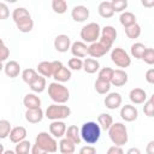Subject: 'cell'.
<instances>
[{
  "instance_id": "6da1fadb",
  "label": "cell",
  "mask_w": 154,
  "mask_h": 154,
  "mask_svg": "<svg viewBox=\"0 0 154 154\" xmlns=\"http://www.w3.org/2000/svg\"><path fill=\"white\" fill-rule=\"evenodd\" d=\"M79 134H81V138L85 143L94 144L99 141V138L101 136V129H100L99 124H96L95 122H87L82 125Z\"/></svg>"
},
{
  "instance_id": "7a4b0ae2",
  "label": "cell",
  "mask_w": 154,
  "mask_h": 154,
  "mask_svg": "<svg viewBox=\"0 0 154 154\" xmlns=\"http://www.w3.org/2000/svg\"><path fill=\"white\" fill-rule=\"evenodd\" d=\"M109 140L114 146H124L128 142V130L123 123H113L108 129Z\"/></svg>"
},
{
  "instance_id": "3957f363",
  "label": "cell",
  "mask_w": 154,
  "mask_h": 154,
  "mask_svg": "<svg viewBox=\"0 0 154 154\" xmlns=\"http://www.w3.org/2000/svg\"><path fill=\"white\" fill-rule=\"evenodd\" d=\"M48 95L55 103L59 105H64L70 99L69 89L58 82H53L48 85Z\"/></svg>"
},
{
  "instance_id": "277c9868",
  "label": "cell",
  "mask_w": 154,
  "mask_h": 154,
  "mask_svg": "<svg viewBox=\"0 0 154 154\" xmlns=\"http://www.w3.org/2000/svg\"><path fill=\"white\" fill-rule=\"evenodd\" d=\"M46 117L51 120H60L70 117L71 109L69 106L65 105H59V103H53L47 107L46 109Z\"/></svg>"
},
{
  "instance_id": "5b68a950",
  "label": "cell",
  "mask_w": 154,
  "mask_h": 154,
  "mask_svg": "<svg viewBox=\"0 0 154 154\" xmlns=\"http://www.w3.org/2000/svg\"><path fill=\"white\" fill-rule=\"evenodd\" d=\"M35 143L38 147H41L43 150H46L47 153H55L58 149V143H57L55 138L45 131L38 132V135L35 138Z\"/></svg>"
},
{
  "instance_id": "8992f818",
  "label": "cell",
  "mask_w": 154,
  "mask_h": 154,
  "mask_svg": "<svg viewBox=\"0 0 154 154\" xmlns=\"http://www.w3.org/2000/svg\"><path fill=\"white\" fill-rule=\"evenodd\" d=\"M100 32H101L100 25L95 22H91V23H88L87 25H84L81 29V38L84 42L94 43L100 37Z\"/></svg>"
},
{
  "instance_id": "52a82bcc",
  "label": "cell",
  "mask_w": 154,
  "mask_h": 154,
  "mask_svg": "<svg viewBox=\"0 0 154 154\" xmlns=\"http://www.w3.org/2000/svg\"><path fill=\"white\" fill-rule=\"evenodd\" d=\"M111 60L118 66V67H122V69H125V67H129L130 64H131V58L129 57V54L120 47H116L112 49L111 52Z\"/></svg>"
},
{
  "instance_id": "ba28073f",
  "label": "cell",
  "mask_w": 154,
  "mask_h": 154,
  "mask_svg": "<svg viewBox=\"0 0 154 154\" xmlns=\"http://www.w3.org/2000/svg\"><path fill=\"white\" fill-rule=\"evenodd\" d=\"M71 47V38L65 35V34H61V35H58L55 38H54V48L60 52V53H65L70 49Z\"/></svg>"
},
{
  "instance_id": "9c48e42d",
  "label": "cell",
  "mask_w": 154,
  "mask_h": 154,
  "mask_svg": "<svg viewBox=\"0 0 154 154\" xmlns=\"http://www.w3.org/2000/svg\"><path fill=\"white\" fill-rule=\"evenodd\" d=\"M109 52V48H107L106 46H103L100 41H96L94 43H90V46L88 47V54L90 57L94 58H101L103 57L106 53Z\"/></svg>"
},
{
  "instance_id": "30bf717a",
  "label": "cell",
  "mask_w": 154,
  "mask_h": 154,
  "mask_svg": "<svg viewBox=\"0 0 154 154\" xmlns=\"http://www.w3.org/2000/svg\"><path fill=\"white\" fill-rule=\"evenodd\" d=\"M71 17L75 22L82 23V22H84L89 18V10H88V7H85L83 5H77L72 8Z\"/></svg>"
},
{
  "instance_id": "8fae6325",
  "label": "cell",
  "mask_w": 154,
  "mask_h": 154,
  "mask_svg": "<svg viewBox=\"0 0 154 154\" xmlns=\"http://www.w3.org/2000/svg\"><path fill=\"white\" fill-rule=\"evenodd\" d=\"M66 132V124L61 120H53L49 124V134L54 138H61Z\"/></svg>"
},
{
  "instance_id": "7c38bea8",
  "label": "cell",
  "mask_w": 154,
  "mask_h": 154,
  "mask_svg": "<svg viewBox=\"0 0 154 154\" xmlns=\"http://www.w3.org/2000/svg\"><path fill=\"white\" fill-rule=\"evenodd\" d=\"M120 117L125 122H134L138 117V111L132 105H125L120 109Z\"/></svg>"
},
{
  "instance_id": "4fadbf2b",
  "label": "cell",
  "mask_w": 154,
  "mask_h": 154,
  "mask_svg": "<svg viewBox=\"0 0 154 154\" xmlns=\"http://www.w3.org/2000/svg\"><path fill=\"white\" fill-rule=\"evenodd\" d=\"M129 99H130V101L132 103L141 105V103H144L146 102V100H147V93L142 88H134V89H131V91L129 94Z\"/></svg>"
},
{
  "instance_id": "5bb4252c",
  "label": "cell",
  "mask_w": 154,
  "mask_h": 154,
  "mask_svg": "<svg viewBox=\"0 0 154 154\" xmlns=\"http://www.w3.org/2000/svg\"><path fill=\"white\" fill-rule=\"evenodd\" d=\"M122 95L119 93H109L105 97V106L108 109H117L122 105Z\"/></svg>"
},
{
  "instance_id": "9a60e30c",
  "label": "cell",
  "mask_w": 154,
  "mask_h": 154,
  "mask_svg": "<svg viewBox=\"0 0 154 154\" xmlns=\"http://www.w3.org/2000/svg\"><path fill=\"white\" fill-rule=\"evenodd\" d=\"M71 53L75 55V58H84L88 54V46L83 41H76L71 43Z\"/></svg>"
},
{
  "instance_id": "2e32d148",
  "label": "cell",
  "mask_w": 154,
  "mask_h": 154,
  "mask_svg": "<svg viewBox=\"0 0 154 154\" xmlns=\"http://www.w3.org/2000/svg\"><path fill=\"white\" fill-rule=\"evenodd\" d=\"M10 140L12 143H19L26 137V129L24 126H14L10 131Z\"/></svg>"
},
{
  "instance_id": "e0dca14e",
  "label": "cell",
  "mask_w": 154,
  "mask_h": 154,
  "mask_svg": "<svg viewBox=\"0 0 154 154\" xmlns=\"http://www.w3.org/2000/svg\"><path fill=\"white\" fill-rule=\"evenodd\" d=\"M128 82V73L122 70V69H118V70H114L113 71V77L111 79V84L114 85V87H123L124 84H126Z\"/></svg>"
},
{
  "instance_id": "ac0fdd59",
  "label": "cell",
  "mask_w": 154,
  "mask_h": 154,
  "mask_svg": "<svg viewBox=\"0 0 154 154\" xmlns=\"http://www.w3.org/2000/svg\"><path fill=\"white\" fill-rule=\"evenodd\" d=\"M4 71H5V75L7 77L16 78V77H18V75L20 72V65L16 60H10L4 66Z\"/></svg>"
},
{
  "instance_id": "d6986e66",
  "label": "cell",
  "mask_w": 154,
  "mask_h": 154,
  "mask_svg": "<svg viewBox=\"0 0 154 154\" xmlns=\"http://www.w3.org/2000/svg\"><path fill=\"white\" fill-rule=\"evenodd\" d=\"M23 103L26 107V109H34V108H40L41 107V99L36 94H26L23 99Z\"/></svg>"
},
{
  "instance_id": "ffe728a7",
  "label": "cell",
  "mask_w": 154,
  "mask_h": 154,
  "mask_svg": "<svg viewBox=\"0 0 154 154\" xmlns=\"http://www.w3.org/2000/svg\"><path fill=\"white\" fill-rule=\"evenodd\" d=\"M25 119L31 123V124H36L40 123L43 119V111L42 108H34V109H26L25 112Z\"/></svg>"
},
{
  "instance_id": "44dd1931",
  "label": "cell",
  "mask_w": 154,
  "mask_h": 154,
  "mask_svg": "<svg viewBox=\"0 0 154 154\" xmlns=\"http://www.w3.org/2000/svg\"><path fill=\"white\" fill-rule=\"evenodd\" d=\"M53 78H54L58 83L67 82V81H70V78H71V71H70L67 67H65V66L63 65V66H60V67L55 71V73L53 75Z\"/></svg>"
},
{
  "instance_id": "7402d4cb",
  "label": "cell",
  "mask_w": 154,
  "mask_h": 154,
  "mask_svg": "<svg viewBox=\"0 0 154 154\" xmlns=\"http://www.w3.org/2000/svg\"><path fill=\"white\" fill-rule=\"evenodd\" d=\"M65 136L66 138H69L70 141H72L75 144H79L82 142V138H81V134H79V129L77 128V125H71L66 129V132H65Z\"/></svg>"
},
{
  "instance_id": "603a6c76",
  "label": "cell",
  "mask_w": 154,
  "mask_h": 154,
  "mask_svg": "<svg viewBox=\"0 0 154 154\" xmlns=\"http://www.w3.org/2000/svg\"><path fill=\"white\" fill-rule=\"evenodd\" d=\"M76 149V144L69 138H61L59 142V150L61 154H73Z\"/></svg>"
},
{
  "instance_id": "cb8c5ba5",
  "label": "cell",
  "mask_w": 154,
  "mask_h": 154,
  "mask_svg": "<svg viewBox=\"0 0 154 154\" xmlns=\"http://www.w3.org/2000/svg\"><path fill=\"white\" fill-rule=\"evenodd\" d=\"M97 12L102 17V18H111L114 12L112 10V6H111V1H102L99 4V7H97Z\"/></svg>"
},
{
  "instance_id": "d4e9b609",
  "label": "cell",
  "mask_w": 154,
  "mask_h": 154,
  "mask_svg": "<svg viewBox=\"0 0 154 154\" xmlns=\"http://www.w3.org/2000/svg\"><path fill=\"white\" fill-rule=\"evenodd\" d=\"M87 73H95L96 71H99L100 69V64L96 59L93 58H87L85 60H83V67H82Z\"/></svg>"
},
{
  "instance_id": "484cf974",
  "label": "cell",
  "mask_w": 154,
  "mask_h": 154,
  "mask_svg": "<svg viewBox=\"0 0 154 154\" xmlns=\"http://www.w3.org/2000/svg\"><path fill=\"white\" fill-rule=\"evenodd\" d=\"M37 71L42 77H53V64L52 61H41L37 65Z\"/></svg>"
},
{
  "instance_id": "4316f807",
  "label": "cell",
  "mask_w": 154,
  "mask_h": 154,
  "mask_svg": "<svg viewBox=\"0 0 154 154\" xmlns=\"http://www.w3.org/2000/svg\"><path fill=\"white\" fill-rule=\"evenodd\" d=\"M101 37L102 38H105V40H107L108 42H111V43H113L114 41H116V38H117V30L112 26V25H106V26H103L102 29H101Z\"/></svg>"
},
{
  "instance_id": "83f0119b",
  "label": "cell",
  "mask_w": 154,
  "mask_h": 154,
  "mask_svg": "<svg viewBox=\"0 0 154 154\" xmlns=\"http://www.w3.org/2000/svg\"><path fill=\"white\" fill-rule=\"evenodd\" d=\"M16 25L20 32H30L34 28V20L31 19V16H30V17H26L19 22H17Z\"/></svg>"
},
{
  "instance_id": "f1b7e54d",
  "label": "cell",
  "mask_w": 154,
  "mask_h": 154,
  "mask_svg": "<svg viewBox=\"0 0 154 154\" xmlns=\"http://www.w3.org/2000/svg\"><path fill=\"white\" fill-rule=\"evenodd\" d=\"M119 22L124 28H128V26L136 23V16L132 12H129V11L122 12V14L119 17Z\"/></svg>"
},
{
  "instance_id": "f546056e",
  "label": "cell",
  "mask_w": 154,
  "mask_h": 154,
  "mask_svg": "<svg viewBox=\"0 0 154 154\" xmlns=\"http://www.w3.org/2000/svg\"><path fill=\"white\" fill-rule=\"evenodd\" d=\"M97 123H99V126L100 129L102 130H108L111 128V125L113 124V118L111 114L108 113H101L99 114L97 117Z\"/></svg>"
},
{
  "instance_id": "4dcf8cb0",
  "label": "cell",
  "mask_w": 154,
  "mask_h": 154,
  "mask_svg": "<svg viewBox=\"0 0 154 154\" xmlns=\"http://www.w3.org/2000/svg\"><path fill=\"white\" fill-rule=\"evenodd\" d=\"M46 78L42 77V76H38L31 84H30V89L34 91V93H42L45 89H46Z\"/></svg>"
},
{
  "instance_id": "1f68e13d",
  "label": "cell",
  "mask_w": 154,
  "mask_h": 154,
  "mask_svg": "<svg viewBox=\"0 0 154 154\" xmlns=\"http://www.w3.org/2000/svg\"><path fill=\"white\" fill-rule=\"evenodd\" d=\"M146 49H147V47H146L143 43L136 42V43H134V45L131 46L130 52H131V55H132L135 59H142L143 53H144Z\"/></svg>"
},
{
  "instance_id": "d6a6232c",
  "label": "cell",
  "mask_w": 154,
  "mask_h": 154,
  "mask_svg": "<svg viewBox=\"0 0 154 154\" xmlns=\"http://www.w3.org/2000/svg\"><path fill=\"white\" fill-rule=\"evenodd\" d=\"M38 77V73L36 72V70H34V69H25V70H23V72H22V79L26 83V84H31L36 78Z\"/></svg>"
},
{
  "instance_id": "836d02e7",
  "label": "cell",
  "mask_w": 154,
  "mask_h": 154,
  "mask_svg": "<svg viewBox=\"0 0 154 154\" xmlns=\"http://www.w3.org/2000/svg\"><path fill=\"white\" fill-rule=\"evenodd\" d=\"M26 17H30V13L25 7H17L12 12V19L14 23H17V22H19Z\"/></svg>"
},
{
  "instance_id": "e575fe53",
  "label": "cell",
  "mask_w": 154,
  "mask_h": 154,
  "mask_svg": "<svg viewBox=\"0 0 154 154\" xmlns=\"http://www.w3.org/2000/svg\"><path fill=\"white\" fill-rule=\"evenodd\" d=\"M52 8L55 13L63 14L67 10V2L65 0H53L52 1Z\"/></svg>"
},
{
  "instance_id": "d590c367",
  "label": "cell",
  "mask_w": 154,
  "mask_h": 154,
  "mask_svg": "<svg viewBox=\"0 0 154 154\" xmlns=\"http://www.w3.org/2000/svg\"><path fill=\"white\" fill-rule=\"evenodd\" d=\"M124 30H125V35L129 38H137L141 35V26L137 23H135V24L125 28Z\"/></svg>"
},
{
  "instance_id": "8d00e7d4",
  "label": "cell",
  "mask_w": 154,
  "mask_h": 154,
  "mask_svg": "<svg viewBox=\"0 0 154 154\" xmlns=\"http://www.w3.org/2000/svg\"><path fill=\"white\" fill-rule=\"evenodd\" d=\"M113 69H111V67H102L100 71H99V75H97V79H100V81H103V82H108V83H111V79H112V77H113Z\"/></svg>"
},
{
  "instance_id": "74e56055",
  "label": "cell",
  "mask_w": 154,
  "mask_h": 154,
  "mask_svg": "<svg viewBox=\"0 0 154 154\" xmlns=\"http://www.w3.org/2000/svg\"><path fill=\"white\" fill-rule=\"evenodd\" d=\"M30 149H31V143L29 141L24 140V141H22V142L16 144L14 153L16 154H29Z\"/></svg>"
},
{
  "instance_id": "f35d334b",
  "label": "cell",
  "mask_w": 154,
  "mask_h": 154,
  "mask_svg": "<svg viewBox=\"0 0 154 154\" xmlns=\"http://www.w3.org/2000/svg\"><path fill=\"white\" fill-rule=\"evenodd\" d=\"M109 89H111V83L103 82V81H100V79H96V82H95V90L99 94H101V95L107 94L109 91Z\"/></svg>"
},
{
  "instance_id": "ab89813d",
  "label": "cell",
  "mask_w": 154,
  "mask_h": 154,
  "mask_svg": "<svg viewBox=\"0 0 154 154\" xmlns=\"http://www.w3.org/2000/svg\"><path fill=\"white\" fill-rule=\"evenodd\" d=\"M11 129H12V128H11V124H10L8 120H6V119L0 120V138H1V140L6 138V137L10 135Z\"/></svg>"
},
{
  "instance_id": "60d3db41",
  "label": "cell",
  "mask_w": 154,
  "mask_h": 154,
  "mask_svg": "<svg viewBox=\"0 0 154 154\" xmlns=\"http://www.w3.org/2000/svg\"><path fill=\"white\" fill-rule=\"evenodd\" d=\"M111 6L113 12H123L128 7V1L126 0H112Z\"/></svg>"
},
{
  "instance_id": "b9f144b4",
  "label": "cell",
  "mask_w": 154,
  "mask_h": 154,
  "mask_svg": "<svg viewBox=\"0 0 154 154\" xmlns=\"http://www.w3.org/2000/svg\"><path fill=\"white\" fill-rule=\"evenodd\" d=\"M143 112L147 117H153L154 116V100L153 96L149 100H146L144 106H143Z\"/></svg>"
},
{
  "instance_id": "7bdbcfd3",
  "label": "cell",
  "mask_w": 154,
  "mask_h": 154,
  "mask_svg": "<svg viewBox=\"0 0 154 154\" xmlns=\"http://www.w3.org/2000/svg\"><path fill=\"white\" fill-rule=\"evenodd\" d=\"M67 64H69V67H70L69 70L79 71V70H82V67H83V60L79 59V58H71Z\"/></svg>"
},
{
  "instance_id": "ee69618b",
  "label": "cell",
  "mask_w": 154,
  "mask_h": 154,
  "mask_svg": "<svg viewBox=\"0 0 154 154\" xmlns=\"http://www.w3.org/2000/svg\"><path fill=\"white\" fill-rule=\"evenodd\" d=\"M142 60L148 65H153L154 64V49L153 48H147L143 53Z\"/></svg>"
},
{
  "instance_id": "f6af8a7d",
  "label": "cell",
  "mask_w": 154,
  "mask_h": 154,
  "mask_svg": "<svg viewBox=\"0 0 154 154\" xmlns=\"http://www.w3.org/2000/svg\"><path fill=\"white\" fill-rule=\"evenodd\" d=\"M10 55V49L7 48V46L5 45V42L2 41V38H0V61H5Z\"/></svg>"
},
{
  "instance_id": "bcb514c9",
  "label": "cell",
  "mask_w": 154,
  "mask_h": 154,
  "mask_svg": "<svg viewBox=\"0 0 154 154\" xmlns=\"http://www.w3.org/2000/svg\"><path fill=\"white\" fill-rule=\"evenodd\" d=\"M10 17V10L5 2L0 1V19H7Z\"/></svg>"
},
{
  "instance_id": "7dc6e473",
  "label": "cell",
  "mask_w": 154,
  "mask_h": 154,
  "mask_svg": "<svg viewBox=\"0 0 154 154\" xmlns=\"http://www.w3.org/2000/svg\"><path fill=\"white\" fill-rule=\"evenodd\" d=\"M79 154H96V149L93 146H83L79 149Z\"/></svg>"
},
{
  "instance_id": "c3c4849f",
  "label": "cell",
  "mask_w": 154,
  "mask_h": 154,
  "mask_svg": "<svg viewBox=\"0 0 154 154\" xmlns=\"http://www.w3.org/2000/svg\"><path fill=\"white\" fill-rule=\"evenodd\" d=\"M106 154H124V150L119 146H112V147L108 148Z\"/></svg>"
},
{
  "instance_id": "681fc988",
  "label": "cell",
  "mask_w": 154,
  "mask_h": 154,
  "mask_svg": "<svg viewBox=\"0 0 154 154\" xmlns=\"http://www.w3.org/2000/svg\"><path fill=\"white\" fill-rule=\"evenodd\" d=\"M146 81L149 84H154V69H149L146 72Z\"/></svg>"
},
{
  "instance_id": "f907efd6",
  "label": "cell",
  "mask_w": 154,
  "mask_h": 154,
  "mask_svg": "<svg viewBox=\"0 0 154 154\" xmlns=\"http://www.w3.org/2000/svg\"><path fill=\"white\" fill-rule=\"evenodd\" d=\"M30 150H31V154H48L46 150H43V149H42L41 147H38L36 143L31 147V149H30Z\"/></svg>"
},
{
  "instance_id": "816d5d0a",
  "label": "cell",
  "mask_w": 154,
  "mask_h": 154,
  "mask_svg": "<svg viewBox=\"0 0 154 154\" xmlns=\"http://www.w3.org/2000/svg\"><path fill=\"white\" fill-rule=\"evenodd\" d=\"M146 152H147V154H154V141H150V142L147 144Z\"/></svg>"
},
{
  "instance_id": "f5cc1de1",
  "label": "cell",
  "mask_w": 154,
  "mask_h": 154,
  "mask_svg": "<svg viewBox=\"0 0 154 154\" xmlns=\"http://www.w3.org/2000/svg\"><path fill=\"white\" fill-rule=\"evenodd\" d=\"M126 154H142V153H141V150H140L138 148L132 147V148H130V149L126 152Z\"/></svg>"
},
{
  "instance_id": "db71d44e",
  "label": "cell",
  "mask_w": 154,
  "mask_h": 154,
  "mask_svg": "<svg viewBox=\"0 0 154 154\" xmlns=\"http://www.w3.org/2000/svg\"><path fill=\"white\" fill-rule=\"evenodd\" d=\"M142 5H143V6H148V7H150V6H153V5H154V1H153V0H152L150 2H147V1H142Z\"/></svg>"
},
{
  "instance_id": "11a10c76",
  "label": "cell",
  "mask_w": 154,
  "mask_h": 154,
  "mask_svg": "<svg viewBox=\"0 0 154 154\" xmlns=\"http://www.w3.org/2000/svg\"><path fill=\"white\" fill-rule=\"evenodd\" d=\"M2 154H16V153H14V150L8 149V150H4V153H2Z\"/></svg>"
},
{
  "instance_id": "9f6ffc18",
  "label": "cell",
  "mask_w": 154,
  "mask_h": 154,
  "mask_svg": "<svg viewBox=\"0 0 154 154\" xmlns=\"http://www.w3.org/2000/svg\"><path fill=\"white\" fill-rule=\"evenodd\" d=\"M4 150H5V149H4V144H1V143H0V154H2V153H4Z\"/></svg>"
},
{
  "instance_id": "6f0895ef",
  "label": "cell",
  "mask_w": 154,
  "mask_h": 154,
  "mask_svg": "<svg viewBox=\"0 0 154 154\" xmlns=\"http://www.w3.org/2000/svg\"><path fill=\"white\" fill-rule=\"evenodd\" d=\"M1 70H4V65H2V63L0 61V71H1Z\"/></svg>"
}]
</instances>
